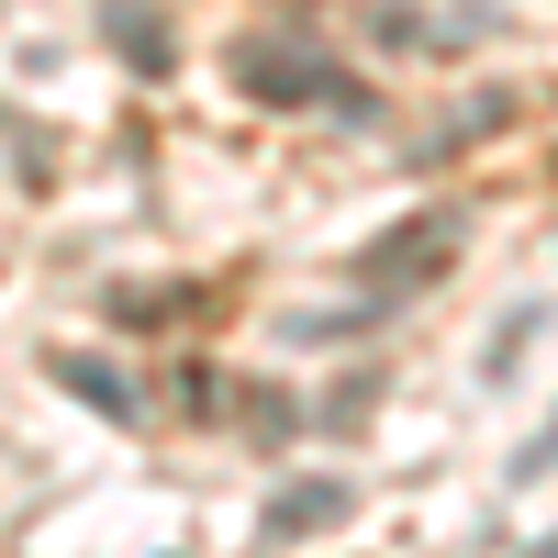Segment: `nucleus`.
Segmentation results:
<instances>
[{
    "instance_id": "6",
    "label": "nucleus",
    "mask_w": 558,
    "mask_h": 558,
    "mask_svg": "<svg viewBox=\"0 0 558 558\" xmlns=\"http://www.w3.org/2000/svg\"><path fill=\"white\" fill-rule=\"evenodd\" d=\"M547 336V291H525L514 313H502V336H492V368H481V380H514V357Z\"/></svg>"
},
{
    "instance_id": "5",
    "label": "nucleus",
    "mask_w": 558,
    "mask_h": 558,
    "mask_svg": "<svg viewBox=\"0 0 558 558\" xmlns=\"http://www.w3.org/2000/svg\"><path fill=\"white\" fill-rule=\"evenodd\" d=\"M101 45L134 78H168L179 68V34H168V12H146V0H101Z\"/></svg>"
},
{
    "instance_id": "2",
    "label": "nucleus",
    "mask_w": 558,
    "mask_h": 558,
    "mask_svg": "<svg viewBox=\"0 0 558 558\" xmlns=\"http://www.w3.org/2000/svg\"><path fill=\"white\" fill-rule=\"evenodd\" d=\"M458 235H470V223H458L447 202H436V213H402V223H380V235L347 257V279H357L368 302H402L413 279H436V268L458 257Z\"/></svg>"
},
{
    "instance_id": "1",
    "label": "nucleus",
    "mask_w": 558,
    "mask_h": 558,
    "mask_svg": "<svg viewBox=\"0 0 558 558\" xmlns=\"http://www.w3.org/2000/svg\"><path fill=\"white\" fill-rule=\"evenodd\" d=\"M223 78H235V101H268V112H347V123H368L380 112V89H368L357 68H336L313 34H235V57H223Z\"/></svg>"
},
{
    "instance_id": "3",
    "label": "nucleus",
    "mask_w": 558,
    "mask_h": 558,
    "mask_svg": "<svg viewBox=\"0 0 558 558\" xmlns=\"http://www.w3.org/2000/svg\"><path fill=\"white\" fill-rule=\"evenodd\" d=\"M347 514H357V481H336V470H302V481H279V492L257 502V536H268V547H302V536L347 525Z\"/></svg>"
},
{
    "instance_id": "4",
    "label": "nucleus",
    "mask_w": 558,
    "mask_h": 558,
    "mask_svg": "<svg viewBox=\"0 0 558 558\" xmlns=\"http://www.w3.org/2000/svg\"><path fill=\"white\" fill-rule=\"evenodd\" d=\"M45 380H57L68 402H89L101 425H134V413H146V402H134V380H123L101 347H57V357H45Z\"/></svg>"
}]
</instances>
